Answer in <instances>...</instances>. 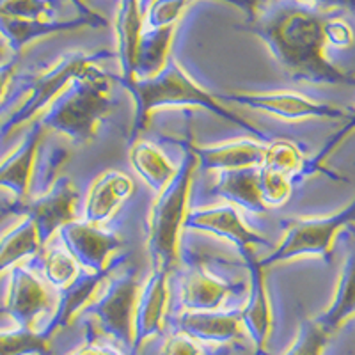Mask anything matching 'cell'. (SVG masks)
Returning <instances> with one entry per match:
<instances>
[{
	"instance_id": "25",
	"label": "cell",
	"mask_w": 355,
	"mask_h": 355,
	"mask_svg": "<svg viewBox=\"0 0 355 355\" xmlns=\"http://www.w3.org/2000/svg\"><path fill=\"white\" fill-rule=\"evenodd\" d=\"M80 266L75 261L71 254H69L66 247H53L50 249L43 258V274L49 279V283L52 286L59 288V290H68L77 277L80 275Z\"/></svg>"
},
{
	"instance_id": "3",
	"label": "cell",
	"mask_w": 355,
	"mask_h": 355,
	"mask_svg": "<svg viewBox=\"0 0 355 355\" xmlns=\"http://www.w3.org/2000/svg\"><path fill=\"white\" fill-rule=\"evenodd\" d=\"M185 150L173 182L157 194L146 226V250L151 270L173 274L180 261V234L189 214L190 190L198 169V158L182 142Z\"/></svg>"
},
{
	"instance_id": "15",
	"label": "cell",
	"mask_w": 355,
	"mask_h": 355,
	"mask_svg": "<svg viewBox=\"0 0 355 355\" xmlns=\"http://www.w3.org/2000/svg\"><path fill=\"white\" fill-rule=\"evenodd\" d=\"M135 192V183L121 171L100 174L89 189L85 199L84 220L93 226H103Z\"/></svg>"
},
{
	"instance_id": "9",
	"label": "cell",
	"mask_w": 355,
	"mask_h": 355,
	"mask_svg": "<svg viewBox=\"0 0 355 355\" xmlns=\"http://www.w3.org/2000/svg\"><path fill=\"white\" fill-rule=\"evenodd\" d=\"M245 290V283H231L201 258L187 259L180 275V300L185 311H217L227 297Z\"/></svg>"
},
{
	"instance_id": "28",
	"label": "cell",
	"mask_w": 355,
	"mask_h": 355,
	"mask_svg": "<svg viewBox=\"0 0 355 355\" xmlns=\"http://www.w3.org/2000/svg\"><path fill=\"white\" fill-rule=\"evenodd\" d=\"M44 11L43 0H0V20L37 21Z\"/></svg>"
},
{
	"instance_id": "30",
	"label": "cell",
	"mask_w": 355,
	"mask_h": 355,
	"mask_svg": "<svg viewBox=\"0 0 355 355\" xmlns=\"http://www.w3.org/2000/svg\"><path fill=\"white\" fill-rule=\"evenodd\" d=\"M162 355H201V348L198 347L196 339L189 338L183 332H178L167 339Z\"/></svg>"
},
{
	"instance_id": "24",
	"label": "cell",
	"mask_w": 355,
	"mask_h": 355,
	"mask_svg": "<svg viewBox=\"0 0 355 355\" xmlns=\"http://www.w3.org/2000/svg\"><path fill=\"white\" fill-rule=\"evenodd\" d=\"M41 132H34L28 141L25 142L24 148L18 151L11 160L8 162V166L0 169V185H8L17 189L18 192H25L31 180V173H33L34 155H36L37 142H40Z\"/></svg>"
},
{
	"instance_id": "14",
	"label": "cell",
	"mask_w": 355,
	"mask_h": 355,
	"mask_svg": "<svg viewBox=\"0 0 355 355\" xmlns=\"http://www.w3.org/2000/svg\"><path fill=\"white\" fill-rule=\"evenodd\" d=\"M80 194L69 178H61L53 183L52 189L33 206V220L40 233L41 243L61 231L66 224L75 220Z\"/></svg>"
},
{
	"instance_id": "34",
	"label": "cell",
	"mask_w": 355,
	"mask_h": 355,
	"mask_svg": "<svg viewBox=\"0 0 355 355\" xmlns=\"http://www.w3.org/2000/svg\"><path fill=\"white\" fill-rule=\"evenodd\" d=\"M4 57H6V44L0 41V61H2Z\"/></svg>"
},
{
	"instance_id": "32",
	"label": "cell",
	"mask_w": 355,
	"mask_h": 355,
	"mask_svg": "<svg viewBox=\"0 0 355 355\" xmlns=\"http://www.w3.org/2000/svg\"><path fill=\"white\" fill-rule=\"evenodd\" d=\"M9 78H11V68L0 69V94L4 93L6 85H8Z\"/></svg>"
},
{
	"instance_id": "31",
	"label": "cell",
	"mask_w": 355,
	"mask_h": 355,
	"mask_svg": "<svg viewBox=\"0 0 355 355\" xmlns=\"http://www.w3.org/2000/svg\"><path fill=\"white\" fill-rule=\"evenodd\" d=\"M323 31H325V40L336 46H348L354 41L350 27L343 21H327Z\"/></svg>"
},
{
	"instance_id": "17",
	"label": "cell",
	"mask_w": 355,
	"mask_h": 355,
	"mask_svg": "<svg viewBox=\"0 0 355 355\" xmlns=\"http://www.w3.org/2000/svg\"><path fill=\"white\" fill-rule=\"evenodd\" d=\"M93 64H96V59L87 55H71L62 59L55 68L50 69L46 75H43L36 82L33 98L28 100L25 109L20 112V119H27V117L34 116L44 105H49L50 101H55L57 96L66 87H69L78 77H82Z\"/></svg>"
},
{
	"instance_id": "2",
	"label": "cell",
	"mask_w": 355,
	"mask_h": 355,
	"mask_svg": "<svg viewBox=\"0 0 355 355\" xmlns=\"http://www.w3.org/2000/svg\"><path fill=\"white\" fill-rule=\"evenodd\" d=\"M130 94L135 101V117H133V135L141 133L148 126L150 116L164 107H201L217 117L233 123L239 128L245 130L254 139L261 142H268L265 133L256 125L249 123L243 117H239L224 107L214 94H210L201 85L196 84L187 75L185 69L178 64L174 59H169L166 68L158 73L157 77L146 80H133L128 87Z\"/></svg>"
},
{
	"instance_id": "16",
	"label": "cell",
	"mask_w": 355,
	"mask_h": 355,
	"mask_svg": "<svg viewBox=\"0 0 355 355\" xmlns=\"http://www.w3.org/2000/svg\"><path fill=\"white\" fill-rule=\"evenodd\" d=\"M176 323L178 332L205 343H227L243 331L240 311H183Z\"/></svg>"
},
{
	"instance_id": "10",
	"label": "cell",
	"mask_w": 355,
	"mask_h": 355,
	"mask_svg": "<svg viewBox=\"0 0 355 355\" xmlns=\"http://www.w3.org/2000/svg\"><path fill=\"white\" fill-rule=\"evenodd\" d=\"M183 230L210 233L227 240L239 249V252L254 250L258 245H270V240L247 226L239 208H234L233 205L190 208Z\"/></svg>"
},
{
	"instance_id": "22",
	"label": "cell",
	"mask_w": 355,
	"mask_h": 355,
	"mask_svg": "<svg viewBox=\"0 0 355 355\" xmlns=\"http://www.w3.org/2000/svg\"><path fill=\"white\" fill-rule=\"evenodd\" d=\"M171 37H173V27L155 28L150 34L141 37L137 59H135V80L157 77L166 68L169 62L167 52H169Z\"/></svg>"
},
{
	"instance_id": "27",
	"label": "cell",
	"mask_w": 355,
	"mask_h": 355,
	"mask_svg": "<svg viewBox=\"0 0 355 355\" xmlns=\"http://www.w3.org/2000/svg\"><path fill=\"white\" fill-rule=\"evenodd\" d=\"M327 338L329 332L323 331L316 320H306L300 325L299 338L286 355H320Z\"/></svg>"
},
{
	"instance_id": "5",
	"label": "cell",
	"mask_w": 355,
	"mask_h": 355,
	"mask_svg": "<svg viewBox=\"0 0 355 355\" xmlns=\"http://www.w3.org/2000/svg\"><path fill=\"white\" fill-rule=\"evenodd\" d=\"M352 224H355V199L343 210L327 217L290 218L284 222L283 240L270 254L259 261L265 268L299 256H318L325 261H331L336 236Z\"/></svg>"
},
{
	"instance_id": "36",
	"label": "cell",
	"mask_w": 355,
	"mask_h": 355,
	"mask_svg": "<svg viewBox=\"0 0 355 355\" xmlns=\"http://www.w3.org/2000/svg\"><path fill=\"white\" fill-rule=\"evenodd\" d=\"M352 233H354V234H355V231H352Z\"/></svg>"
},
{
	"instance_id": "26",
	"label": "cell",
	"mask_w": 355,
	"mask_h": 355,
	"mask_svg": "<svg viewBox=\"0 0 355 355\" xmlns=\"http://www.w3.org/2000/svg\"><path fill=\"white\" fill-rule=\"evenodd\" d=\"M291 190V178L277 171L259 167V194L268 210L283 206L290 199Z\"/></svg>"
},
{
	"instance_id": "20",
	"label": "cell",
	"mask_w": 355,
	"mask_h": 355,
	"mask_svg": "<svg viewBox=\"0 0 355 355\" xmlns=\"http://www.w3.org/2000/svg\"><path fill=\"white\" fill-rule=\"evenodd\" d=\"M130 164L133 171L142 178V182L157 194H160L173 182L178 173V167L166 157L160 146L150 141H139L132 146Z\"/></svg>"
},
{
	"instance_id": "23",
	"label": "cell",
	"mask_w": 355,
	"mask_h": 355,
	"mask_svg": "<svg viewBox=\"0 0 355 355\" xmlns=\"http://www.w3.org/2000/svg\"><path fill=\"white\" fill-rule=\"evenodd\" d=\"M261 167L283 173L288 178H295L309 171V162L295 142L286 139H274L266 142L265 160Z\"/></svg>"
},
{
	"instance_id": "8",
	"label": "cell",
	"mask_w": 355,
	"mask_h": 355,
	"mask_svg": "<svg viewBox=\"0 0 355 355\" xmlns=\"http://www.w3.org/2000/svg\"><path fill=\"white\" fill-rule=\"evenodd\" d=\"M218 101L224 103H239L263 114L286 119V121H299V119H350L352 112L347 109L316 101L299 93L290 91H274V93H230L217 94Z\"/></svg>"
},
{
	"instance_id": "19",
	"label": "cell",
	"mask_w": 355,
	"mask_h": 355,
	"mask_svg": "<svg viewBox=\"0 0 355 355\" xmlns=\"http://www.w3.org/2000/svg\"><path fill=\"white\" fill-rule=\"evenodd\" d=\"M347 256L339 272L334 299L327 311L316 318V323L329 334L334 332L345 320L355 315V234H347Z\"/></svg>"
},
{
	"instance_id": "12",
	"label": "cell",
	"mask_w": 355,
	"mask_h": 355,
	"mask_svg": "<svg viewBox=\"0 0 355 355\" xmlns=\"http://www.w3.org/2000/svg\"><path fill=\"white\" fill-rule=\"evenodd\" d=\"M183 144L198 158V166H201L205 171H215V173L261 167L265 160L266 142L258 141V139H239V141L208 146L192 144V142H183Z\"/></svg>"
},
{
	"instance_id": "13",
	"label": "cell",
	"mask_w": 355,
	"mask_h": 355,
	"mask_svg": "<svg viewBox=\"0 0 355 355\" xmlns=\"http://www.w3.org/2000/svg\"><path fill=\"white\" fill-rule=\"evenodd\" d=\"M169 277L162 270H151L144 286L139 290L135 313H133V343L139 347L146 339L162 331L169 304Z\"/></svg>"
},
{
	"instance_id": "7",
	"label": "cell",
	"mask_w": 355,
	"mask_h": 355,
	"mask_svg": "<svg viewBox=\"0 0 355 355\" xmlns=\"http://www.w3.org/2000/svg\"><path fill=\"white\" fill-rule=\"evenodd\" d=\"M62 245L78 263L80 270L94 275H107L119 266L117 252L123 240L117 233L101 230L85 220H73L59 231Z\"/></svg>"
},
{
	"instance_id": "29",
	"label": "cell",
	"mask_w": 355,
	"mask_h": 355,
	"mask_svg": "<svg viewBox=\"0 0 355 355\" xmlns=\"http://www.w3.org/2000/svg\"><path fill=\"white\" fill-rule=\"evenodd\" d=\"M28 352H46V343L34 332H15L0 336V355H21Z\"/></svg>"
},
{
	"instance_id": "21",
	"label": "cell",
	"mask_w": 355,
	"mask_h": 355,
	"mask_svg": "<svg viewBox=\"0 0 355 355\" xmlns=\"http://www.w3.org/2000/svg\"><path fill=\"white\" fill-rule=\"evenodd\" d=\"M50 302L49 291L31 272L18 270L9 297V309L21 322H31L37 313L46 309Z\"/></svg>"
},
{
	"instance_id": "33",
	"label": "cell",
	"mask_w": 355,
	"mask_h": 355,
	"mask_svg": "<svg viewBox=\"0 0 355 355\" xmlns=\"http://www.w3.org/2000/svg\"><path fill=\"white\" fill-rule=\"evenodd\" d=\"M355 128V112H352V117H350V121H348V125L345 126V130H343V133H341V137H343V135H347L348 132H350V130H354ZM339 137V139H341ZM339 142V141H338Z\"/></svg>"
},
{
	"instance_id": "6",
	"label": "cell",
	"mask_w": 355,
	"mask_h": 355,
	"mask_svg": "<svg viewBox=\"0 0 355 355\" xmlns=\"http://www.w3.org/2000/svg\"><path fill=\"white\" fill-rule=\"evenodd\" d=\"M135 270L110 272L85 306V315L96 320L100 331L123 345L133 343V313L139 297Z\"/></svg>"
},
{
	"instance_id": "35",
	"label": "cell",
	"mask_w": 355,
	"mask_h": 355,
	"mask_svg": "<svg viewBox=\"0 0 355 355\" xmlns=\"http://www.w3.org/2000/svg\"><path fill=\"white\" fill-rule=\"evenodd\" d=\"M215 355H227V352L224 350V352H218V354H215Z\"/></svg>"
},
{
	"instance_id": "18",
	"label": "cell",
	"mask_w": 355,
	"mask_h": 355,
	"mask_svg": "<svg viewBox=\"0 0 355 355\" xmlns=\"http://www.w3.org/2000/svg\"><path fill=\"white\" fill-rule=\"evenodd\" d=\"M217 174L211 194L249 214L259 215L268 211L259 194V167L222 171Z\"/></svg>"
},
{
	"instance_id": "11",
	"label": "cell",
	"mask_w": 355,
	"mask_h": 355,
	"mask_svg": "<svg viewBox=\"0 0 355 355\" xmlns=\"http://www.w3.org/2000/svg\"><path fill=\"white\" fill-rule=\"evenodd\" d=\"M247 272V300L242 316V327L249 334L250 341L263 348L272 331V304L266 290L265 266L258 259L254 250L240 252Z\"/></svg>"
},
{
	"instance_id": "1",
	"label": "cell",
	"mask_w": 355,
	"mask_h": 355,
	"mask_svg": "<svg viewBox=\"0 0 355 355\" xmlns=\"http://www.w3.org/2000/svg\"><path fill=\"white\" fill-rule=\"evenodd\" d=\"M325 21L304 9H281L263 18L256 33L270 46L272 55L297 82L325 85H355V78L341 71L323 55Z\"/></svg>"
},
{
	"instance_id": "4",
	"label": "cell",
	"mask_w": 355,
	"mask_h": 355,
	"mask_svg": "<svg viewBox=\"0 0 355 355\" xmlns=\"http://www.w3.org/2000/svg\"><path fill=\"white\" fill-rule=\"evenodd\" d=\"M110 110V82L96 64L66 87L43 117L44 126L61 132L75 142L96 137L103 117Z\"/></svg>"
}]
</instances>
